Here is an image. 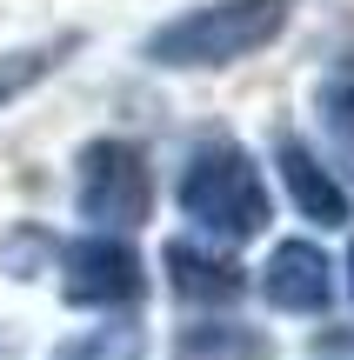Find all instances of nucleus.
Wrapping results in <instances>:
<instances>
[{
    "label": "nucleus",
    "instance_id": "4",
    "mask_svg": "<svg viewBox=\"0 0 354 360\" xmlns=\"http://www.w3.org/2000/svg\"><path fill=\"white\" fill-rule=\"evenodd\" d=\"M147 274H141V254L114 233H87L61 254V294L67 307H120V300H141Z\"/></svg>",
    "mask_w": 354,
    "mask_h": 360
},
{
    "label": "nucleus",
    "instance_id": "13",
    "mask_svg": "<svg viewBox=\"0 0 354 360\" xmlns=\"http://www.w3.org/2000/svg\"><path fill=\"white\" fill-rule=\"evenodd\" d=\"M315 360H354V327H334V334L315 340Z\"/></svg>",
    "mask_w": 354,
    "mask_h": 360
},
{
    "label": "nucleus",
    "instance_id": "3",
    "mask_svg": "<svg viewBox=\"0 0 354 360\" xmlns=\"http://www.w3.org/2000/svg\"><path fill=\"white\" fill-rule=\"evenodd\" d=\"M80 180H74V207L94 227H141L154 214V174L147 154L134 141H87L80 147Z\"/></svg>",
    "mask_w": 354,
    "mask_h": 360
},
{
    "label": "nucleus",
    "instance_id": "7",
    "mask_svg": "<svg viewBox=\"0 0 354 360\" xmlns=\"http://www.w3.org/2000/svg\"><path fill=\"white\" fill-rule=\"evenodd\" d=\"M274 160H281V180H288L294 207H301L308 220H321V227H341V220H348V193H341V180L321 167V160L308 154L301 141H281Z\"/></svg>",
    "mask_w": 354,
    "mask_h": 360
},
{
    "label": "nucleus",
    "instance_id": "8",
    "mask_svg": "<svg viewBox=\"0 0 354 360\" xmlns=\"http://www.w3.org/2000/svg\"><path fill=\"white\" fill-rule=\"evenodd\" d=\"M174 360H274L267 347V334H254V327H187L181 340H174Z\"/></svg>",
    "mask_w": 354,
    "mask_h": 360
},
{
    "label": "nucleus",
    "instance_id": "2",
    "mask_svg": "<svg viewBox=\"0 0 354 360\" xmlns=\"http://www.w3.org/2000/svg\"><path fill=\"white\" fill-rule=\"evenodd\" d=\"M181 214L227 247L254 240L267 227V187L254 174V160L234 141H201L187 154V174H181Z\"/></svg>",
    "mask_w": 354,
    "mask_h": 360
},
{
    "label": "nucleus",
    "instance_id": "14",
    "mask_svg": "<svg viewBox=\"0 0 354 360\" xmlns=\"http://www.w3.org/2000/svg\"><path fill=\"white\" fill-rule=\"evenodd\" d=\"M348 294H354V247H348Z\"/></svg>",
    "mask_w": 354,
    "mask_h": 360
},
{
    "label": "nucleus",
    "instance_id": "6",
    "mask_svg": "<svg viewBox=\"0 0 354 360\" xmlns=\"http://www.w3.org/2000/svg\"><path fill=\"white\" fill-rule=\"evenodd\" d=\"M160 267H167L174 294H181V300H194V307H234V300L248 294V274H241L227 254L201 247V240H167Z\"/></svg>",
    "mask_w": 354,
    "mask_h": 360
},
{
    "label": "nucleus",
    "instance_id": "11",
    "mask_svg": "<svg viewBox=\"0 0 354 360\" xmlns=\"http://www.w3.org/2000/svg\"><path fill=\"white\" fill-rule=\"evenodd\" d=\"M141 354H147L141 327H94V334L53 347V360H141Z\"/></svg>",
    "mask_w": 354,
    "mask_h": 360
},
{
    "label": "nucleus",
    "instance_id": "12",
    "mask_svg": "<svg viewBox=\"0 0 354 360\" xmlns=\"http://www.w3.org/2000/svg\"><path fill=\"white\" fill-rule=\"evenodd\" d=\"M40 254H53V240L40 227H20V233L0 240V260L13 267V281H34V274H40Z\"/></svg>",
    "mask_w": 354,
    "mask_h": 360
},
{
    "label": "nucleus",
    "instance_id": "10",
    "mask_svg": "<svg viewBox=\"0 0 354 360\" xmlns=\"http://www.w3.org/2000/svg\"><path fill=\"white\" fill-rule=\"evenodd\" d=\"M321 120H328V134L341 147H354V40L334 53L328 80H321Z\"/></svg>",
    "mask_w": 354,
    "mask_h": 360
},
{
    "label": "nucleus",
    "instance_id": "5",
    "mask_svg": "<svg viewBox=\"0 0 354 360\" xmlns=\"http://www.w3.org/2000/svg\"><path fill=\"white\" fill-rule=\"evenodd\" d=\"M261 294L281 314H328L334 300V267L315 240H281L261 267Z\"/></svg>",
    "mask_w": 354,
    "mask_h": 360
},
{
    "label": "nucleus",
    "instance_id": "1",
    "mask_svg": "<svg viewBox=\"0 0 354 360\" xmlns=\"http://www.w3.org/2000/svg\"><path fill=\"white\" fill-rule=\"evenodd\" d=\"M281 27H288V0H214V7L167 20L147 40V53L160 67H234L261 53Z\"/></svg>",
    "mask_w": 354,
    "mask_h": 360
},
{
    "label": "nucleus",
    "instance_id": "9",
    "mask_svg": "<svg viewBox=\"0 0 354 360\" xmlns=\"http://www.w3.org/2000/svg\"><path fill=\"white\" fill-rule=\"evenodd\" d=\"M74 47H80V34H61V40H47V47L7 53V60H0V107H7V101H20L27 87H40V80H47V74H53V67H61Z\"/></svg>",
    "mask_w": 354,
    "mask_h": 360
}]
</instances>
